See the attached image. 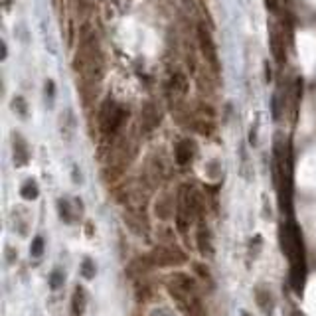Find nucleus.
I'll list each match as a JSON object with an SVG mask.
<instances>
[{"mask_svg":"<svg viewBox=\"0 0 316 316\" xmlns=\"http://www.w3.org/2000/svg\"><path fill=\"white\" fill-rule=\"evenodd\" d=\"M166 289L170 292L172 301L176 303L180 312H186L190 304L200 299V285L194 277L186 273H172L166 278Z\"/></svg>","mask_w":316,"mask_h":316,"instance_id":"f257e3e1","label":"nucleus"},{"mask_svg":"<svg viewBox=\"0 0 316 316\" xmlns=\"http://www.w3.org/2000/svg\"><path fill=\"white\" fill-rule=\"evenodd\" d=\"M128 111L123 105L115 101V99H107L99 109V128L105 137H117L119 131L125 125Z\"/></svg>","mask_w":316,"mask_h":316,"instance_id":"f03ea898","label":"nucleus"},{"mask_svg":"<svg viewBox=\"0 0 316 316\" xmlns=\"http://www.w3.org/2000/svg\"><path fill=\"white\" fill-rule=\"evenodd\" d=\"M152 259L154 267H174L186 263V253L182 251L178 245H156L152 247V251L148 253Z\"/></svg>","mask_w":316,"mask_h":316,"instance_id":"7ed1b4c3","label":"nucleus"},{"mask_svg":"<svg viewBox=\"0 0 316 316\" xmlns=\"http://www.w3.org/2000/svg\"><path fill=\"white\" fill-rule=\"evenodd\" d=\"M152 269H154V263H152L151 255H139L128 263L126 275L131 278V283H135V281H140V278L152 277Z\"/></svg>","mask_w":316,"mask_h":316,"instance_id":"20e7f679","label":"nucleus"},{"mask_svg":"<svg viewBox=\"0 0 316 316\" xmlns=\"http://www.w3.org/2000/svg\"><path fill=\"white\" fill-rule=\"evenodd\" d=\"M125 224L128 228L133 229V233H137L142 239H148V231H151V226H148V219H146V214L144 212H137V210H125V215H123Z\"/></svg>","mask_w":316,"mask_h":316,"instance_id":"39448f33","label":"nucleus"},{"mask_svg":"<svg viewBox=\"0 0 316 316\" xmlns=\"http://www.w3.org/2000/svg\"><path fill=\"white\" fill-rule=\"evenodd\" d=\"M196 245L198 251L202 253L203 257H212L214 255V239H212V231L208 228L206 219H198V231H196Z\"/></svg>","mask_w":316,"mask_h":316,"instance_id":"423d86ee","label":"nucleus"},{"mask_svg":"<svg viewBox=\"0 0 316 316\" xmlns=\"http://www.w3.org/2000/svg\"><path fill=\"white\" fill-rule=\"evenodd\" d=\"M198 40H200V48H202L203 58L210 62V65L217 69V51H215V44L210 32L203 28V26H198Z\"/></svg>","mask_w":316,"mask_h":316,"instance_id":"0eeeda50","label":"nucleus"},{"mask_svg":"<svg viewBox=\"0 0 316 316\" xmlns=\"http://www.w3.org/2000/svg\"><path fill=\"white\" fill-rule=\"evenodd\" d=\"M160 123V111H158V107L154 105V103H146L144 107H142V111H140V128H142V133H152L156 126Z\"/></svg>","mask_w":316,"mask_h":316,"instance_id":"6e6552de","label":"nucleus"},{"mask_svg":"<svg viewBox=\"0 0 316 316\" xmlns=\"http://www.w3.org/2000/svg\"><path fill=\"white\" fill-rule=\"evenodd\" d=\"M255 303L261 308V312L265 316L273 314V308H275V296L273 292L269 291V287L265 285H257L255 287Z\"/></svg>","mask_w":316,"mask_h":316,"instance_id":"1a4fd4ad","label":"nucleus"},{"mask_svg":"<svg viewBox=\"0 0 316 316\" xmlns=\"http://www.w3.org/2000/svg\"><path fill=\"white\" fill-rule=\"evenodd\" d=\"M133 287H135V299H137L139 304H146L154 301V283H152V277L135 281Z\"/></svg>","mask_w":316,"mask_h":316,"instance_id":"9d476101","label":"nucleus"},{"mask_svg":"<svg viewBox=\"0 0 316 316\" xmlns=\"http://www.w3.org/2000/svg\"><path fill=\"white\" fill-rule=\"evenodd\" d=\"M194 154H196V146L190 139L180 140L174 148V160L178 166H188L194 160Z\"/></svg>","mask_w":316,"mask_h":316,"instance_id":"9b49d317","label":"nucleus"},{"mask_svg":"<svg viewBox=\"0 0 316 316\" xmlns=\"http://www.w3.org/2000/svg\"><path fill=\"white\" fill-rule=\"evenodd\" d=\"M12 148H14V162L16 166H24L30 160V148L28 142L24 140L22 135H14L12 137Z\"/></svg>","mask_w":316,"mask_h":316,"instance_id":"f8f14e48","label":"nucleus"},{"mask_svg":"<svg viewBox=\"0 0 316 316\" xmlns=\"http://www.w3.org/2000/svg\"><path fill=\"white\" fill-rule=\"evenodd\" d=\"M192 269H194L196 278L203 285V289H206L208 292L214 291L215 283H214V275H212L210 267L206 265V263H202V261H196V263H192Z\"/></svg>","mask_w":316,"mask_h":316,"instance_id":"ddd939ff","label":"nucleus"},{"mask_svg":"<svg viewBox=\"0 0 316 316\" xmlns=\"http://www.w3.org/2000/svg\"><path fill=\"white\" fill-rule=\"evenodd\" d=\"M154 214H156L158 219H168V217H172V214H176L174 212V202H172V198L168 194L158 196V200L154 202Z\"/></svg>","mask_w":316,"mask_h":316,"instance_id":"4468645a","label":"nucleus"},{"mask_svg":"<svg viewBox=\"0 0 316 316\" xmlns=\"http://www.w3.org/2000/svg\"><path fill=\"white\" fill-rule=\"evenodd\" d=\"M186 77L182 73H174V77L170 79V85H168V97L172 101H180L184 95H186Z\"/></svg>","mask_w":316,"mask_h":316,"instance_id":"2eb2a0df","label":"nucleus"},{"mask_svg":"<svg viewBox=\"0 0 316 316\" xmlns=\"http://www.w3.org/2000/svg\"><path fill=\"white\" fill-rule=\"evenodd\" d=\"M87 308V292L83 287L77 285L76 291H73V299H71V310L76 316H81Z\"/></svg>","mask_w":316,"mask_h":316,"instance_id":"dca6fc26","label":"nucleus"},{"mask_svg":"<svg viewBox=\"0 0 316 316\" xmlns=\"http://www.w3.org/2000/svg\"><path fill=\"white\" fill-rule=\"evenodd\" d=\"M271 50H273V55L277 63H285L287 62V51H285V40L281 38L278 32H273L271 34Z\"/></svg>","mask_w":316,"mask_h":316,"instance_id":"f3484780","label":"nucleus"},{"mask_svg":"<svg viewBox=\"0 0 316 316\" xmlns=\"http://www.w3.org/2000/svg\"><path fill=\"white\" fill-rule=\"evenodd\" d=\"M38 194H40L38 184H36L34 180H26L24 184H22V188H20V196H22L24 200H36Z\"/></svg>","mask_w":316,"mask_h":316,"instance_id":"a211bd4d","label":"nucleus"},{"mask_svg":"<svg viewBox=\"0 0 316 316\" xmlns=\"http://www.w3.org/2000/svg\"><path fill=\"white\" fill-rule=\"evenodd\" d=\"M73 128H76V123H73V115L71 111H67V113L62 117V137L63 139H71L73 137Z\"/></svg>","mask_w":316,"mask_h":316,"instance_id":"6ab92c4d","label":"nucleus"},{"mask_svg":"<svg viewBox=\"0 0 316 316\" xmlns=\"http://www.w3.org/2000/svg\"><path fill=\"white\" fill-rule=\"evenodd\" d=\"M156 237L162 245H176V235H174V229L170 228H160L156 231Z\"/></svg>","mask_w":316,"mask_h":316,"instance_id":"aec40b11","label":"nucleus"},{"mask_svg":"<svg viewBox=\"0 0 316 316\" xmlns=\"http://www.w3.org/2000/svg\"><path fill=\"white\" fill-rule=\"evenodd\" d=\"M58 210H60V217H62L65 224H71L73 221V210L67 200H60L58 202Z\"/></svg>","mask_w":316,"mask_h":316,"instance_id":"412c9836","label":"nucleus"},{"mask_svg":"<svg viewBox=\"0 0 316 316\" xmlns=\"http://www.w3.org/2000/svg\"><path fill=\"white\" fill-rule=\"evenodd\" d=\"M95 263L89 259V257H85L83 259V263H81V267H79V273H81V277L83 278H87V281H91V278L95 277Z\"/></svg>","mask_w":316,"mask_h":316,"instance_id":"4be33fe9","label":"nucleus"},{"mask_svg":"<svg viewBox=\"0 0 316 316\" xmlns=\"http://www.w3.org/2000/svg\"><path fill=\"white\" fill-rule=\"evenodd\" d=\"M184 316H208V310L203 306L202 299H198V301H194V303L190 304V308L184 312Z\"/></svg>","mask_w":316,"mask_h":316,"instance_id":"5701e85b","label":"nucleus"},{"mask_svg":"<svg viewBox=\"0 0 316 316\" xmlns=\"http://www.w3.org/2000/svg\"><path fill=\"white\" fill-rule=\"evenodd\" d=\"M62 285H63V273L60 271V269L51 271V275H50V287L53 289V291H58V289H60Z\"/></svg>","mask_w":316,"mask_h":316,"instance_id":"b1692460","label":"nucleus"},{"mask_svg":"<svg viewBox=\"0 0 316 316\" xmlns=\"http://www.w3.org/2000/svg\"><path fill=\"white\" fill-rule=\"evenodd\" d=\"M30 253H32V257H40L42 253H44V237H34L32 241V247H30Z\"/></svg>","mask_w":316,"mask_h":316,"instance_id":"393cba45","label":"nucleus"},{"mask_svg":"<svg viewBox=\"0 0 316 316\" xmlns=\"http://www.w3.org/2000/svg\"><path fill=\"white\" fill-rule=\"evenodd\" d=\"M14 109H18L20 117H26V103L22 97H16V101H14Z\"/></svg>","mask_w":316,"mask_h":316,"instance_id":"a878e982","label":"nucleus"},{"mask_svg":"<svg viewBox=\"0 0 316 316\" xmlns=\"http://www.w3.org/2000/svg\"><path fill=\"white\" fill-rule=\"evenodd\" d=\"M6 257H8V261H10V263H12L14 259H16V257H18V253H14L12 249H6Z\"/></svg>","mask_w":316,"mask_h":316,"instance_id":"bb28decb","label":"nucleus"},{"mask_svg":"<svg viewBox=\"0 0 316 316\" xmlns=\"http://www.w3.org/2000/svg\"><path fill=\"white\" fill-rule=\"evenodd\" d=\"M265 67H267L265 69V79H267V83H269V81H271V67H269V63H267Z\"/></svg>","mask_w":316,"mask_h":316,"instance_id":"cd10ccee","label":"nucleus"},{"mask_svg":"<svg viewBox=\"0 0 316 316\" xmlns=\"http://www.w3.org/2000/svg\"><path fill=\"white\" fill-rule=\"evenodd\" d=\"M2 60H6V44L2 42Z\"/></svg>","mask_w":316,"mask_h":316,"instance_id":"c85d7f7f","label":"nucleus"},{"mask_svg":"<svg viewBox=\"0 0 316 316\" xmlns=\"http://www.w3.org/2000/svg\"><path fill=\"white\" fill-rule=\"evenodd\" d=\"M241 316H253L251 312H247V310H243V312H241Z\"/></svg>","mask_w":316,"mask_h":316,"instance_id":"c756f323","label":"nucleus"},{"mask_svg":"<svg viewBox=\"0 0 316 316\" xmlns=\"http://www.w3.org/2000/svg\"><path fill=\"white\" fill-rule=\"evenodd\" d=\"M4 2H6V6H10V0H4Z\"/></svg>","mask_w":316,"mask_h":316,"instance_id":"7c9ffc66","label":"nucleus"},{"mask_svg":"<svg viewBox=\"0 0 316 316\" xmlns=\"http://www.w3.org/2000/svg\"><path fill=\"white\" fill-rule=\"evenodd\" d=\"M294 316H299V314H294Z\"/></svg>","mask_w":316,"mask_h":316,"instance_id":"2f4dec72","label":"nucleus"}]
</instances>
